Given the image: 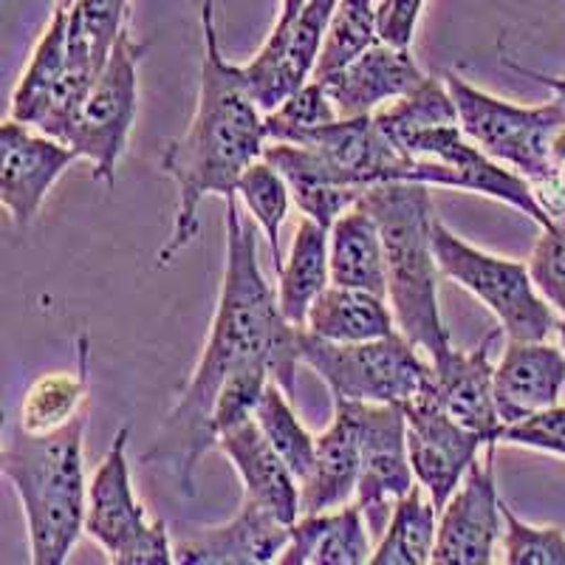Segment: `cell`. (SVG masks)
Listing matches in <instances>:
<instances>
[{
  "label": "cell",
  "mask_w": 565,
  "mask_h": 565,
  "mask_svg": "<svg viewBox=\"0 0 565 565\" xmlns=\"http://www.w3.org/2000/svg\"><path fill=\"white\" fill-rule=\"evenodd\" d=\"M226 266L218 306L212 315L210 337L201 351L199 365L181 387L173 411L159 427L153 447L141 461L173 469L175 483L186 498L195 494V469L210 450L212 405L221 385L232 373L252 365L269 367L271 380L282 391L297 393L300 362V328L286 320L277 289L266 280L257 260V235L244 221L238 193L226 195Z\"/></svg>",
  "instance_id": "1"
},
{
  "label": "cell",
  "mask_w": 565,
  "mask_h": 565,
  "mask_svg": "<svg viewBox=\"0 0 565 565\" xmlns=\"http://www.w3.org/2000/svg\"><path fill=\"white\" fill-rule=\"evenodd\" d=\"M201 60L199 103L195 114L179 139L168 141L159 170L179 190L173 230L156 255V266L164 269L199 238L201 204L210 195H232L238 181L257 159H264L269 145L266 114L252 97L244 65L224 57L215 26V0L201 7Z\"/></svg>",
  "instance_id": "2"
},
{
  "label": "cell",
  "mask_w": 565,
  "mask_h": 565,
  "mask_svg": "<svg viewBox=\"0 0 565 565\" xmlns=\"http://www.w3.org/2000/svg\"><path fill=\"white\" fill-rule=\"evenodd\" d=\"M0 469L18 492L34 565H63L85 534V416L45 436L14 427L0 452Z\"/></svg>",
  "instance_id": "3"
},
{
  "label": "cell",
  "mask_w": 565,
  "mask_h": 565,
  "mask_svg": "<svg viewBox=\"0 0 565 565\" xmlns=\"http://www.w3.org/2000/svg\"><path fill=\"white\" fill-rule=\"evenodd\" d=\"M356 204L373 212L382 230L387 264V302L398 331L416 342L427 360L450 351V331L438 306V257L433 244V186L422 181H382L367 186Z\"/></svg>",
  "instance_id": "4"
},
{
  "label": "cell",
  "mask_w": 565,
  "mask_h": 565,
  "mask_svg": "<svg viewBox=\"0 0 565 565\" xmlns=\"http://www.w3.org/2000/svg\"><path fill=\"white\" fill-rule=\"evenodd\" d=\"M444 83L452 94L463 134L483 153L526 175L537 190V199L552 212V218L563 215L565 186L559 184L552 156L554 136L565 125L563 105L554 99L546 105H514L476 88L458 77L456 71H444Z\"/></svg>",
  "instance_id": "5"
},
{
  "label": "cell",
  "mask_w": 565,
  "mask_h": 565,
  "mask_svg": "<svg viewBox=\"0 0 565 565\" xmlns=\"http://www.w3.org/2000/svg\"><path fill=\"white\" fill-rule=\"evenodd\" d=\"M300 362L331 398L405 407L433 376V362L402 331L367 342H328L300 328Z\"/></svg>",
  "instance_id": "6"
},
{
  "label": "cell",
  "mask_w": 565,
  "mask_h": 565,
  "mask_svg": "<svg viewBox=\"0 0 565 565\" xmlns=\"http://www.w3.org/2000/svg\"><path fill=\"white\" fill-rule=\"evenodd\" d=\"M433 244L441 275L481 300L498 317L507 340H546L557 331V309L537 291L529 264L478 249L438 218Z\"/></svg>",
  "instance_id": "7"
},
{
  "label": "cell",
  "mask_w": 565,
  "mask_h": 565,
  "mask_svg": "<svg viewBox=\"0 0 565 565\" xmlns=\"http://www.w3.org/2000/svg\"><path fill=\"white\" fill-rule=\"evenodd\" d=\"M398 153L411 159L402 181H422L430 186H450L472 195L501 201L521 215H529L540 230L554 224L552 212L537 199L532 181L507 168L461 130V125H441L405 136L396 145Z\"/></svg>",
  "instance_id": "8"
},
{
  "label": "cell",
  "mask_w": 565,
  "mask_h": 565,
  "mask_svg": "<svg viewBox=\"0 0 565 565\" xmlns=\"http://www.w3.org/2000/svg\"><path fill=\"white\" fill-rule=\"evenodd\" d=\"M141 57H145V45L136 43L130 29L125 26L108 63L103 65L79 108L57 136L79 159L90 161V179L97 184H114L116 164L128 150L136 108H139Z\"/></svg>",
  "instance_id": "9"
},
{
  "label": "cell",
  "mask_w": 565,
  "mask_h": 565,
  "mask_svg": "<svg viewBox=\"0 0 565 565\" xmlns=\"http://www.w3.org/2000/svg\"><path fill=\"white\" fill-rule=\"evenodd\" d=\"M128 441L130 430L122 427L90 478L85 534L97 540L116 565H170L175 563V554L168 526L159 518H150L136 498Z\"/></svg>",
  "instance_id": "10"
},
{
  "label": "cell",
  "mask_w": 565,
  "mask_h": 565,
  "mask_svg": "<svg viewBox=\"0 0 565 565\" xmlns=\"http://www.w3.org/2000/svg\"><path fill=\"white\" fill-rule=\"evenodd\" d=\"M334 413L351 424L360 444V487L353 503L365 514L373 540L385 532L398 498H405L416 483L407 452V416L402 405H376V402H348L331 398Z\"/></svg>",
  "instance_id": "11"
},
{
  "label": "cell",
  "mask_w": 565,
  "mask_h": 565,
  "mask_svg": "<svg viewBox=\"0 0 565 565\" xmlns=\"http://www.w3.org/2000/svg\"><path fill=\"white\" fill-rule=\"evenodd\" d=\"M407 416V452L416 481L430 492L438 512L461 487L469 467L478 461V452L489 444L481 433L469 430L450 416L436 391V376L405 405Z\"/></svg>",
  "instance_id": "12"
},
{
  "label": "cell",
  "mask_w": 565,
  "mask_h": 565,
  "mask_svg": "<svg viewBox=\"0 0 565 565\" xmlns=\"http://www.w3.org/2000/svg\"><path fill=\"white\" fill-rule=\"evenodd\" d=\"M494 450L498 444H489L483 461L478 458L469 467L461 487L438 512V534L433 548L436 565L494 563L498 540H503V501L494 481Z\"/></svg>",
  "instance_id": "13"
},
{
  "label": "cell",
  "mask_w": 565,
  "mask_h": 565,
  "mask_svg": "<svg viewBox=\"0 0 565 565\" xmlns=\"http://www.w3.org/2000/svg\"><path fill=\"white\" fill-rule=\"evenodd\" d=\"M340 0H306L295 20L275 23L260 52L244 65L246 83L260 110L269 114L297 88L315 79L320 45Z\"/></svg>",
  "instance_id": "14"
},
{
  "label": "cell",
  "mask_w": 565,
  "mask_h": 565,
  "mask_svg": "<svg viewBox=\"0 0 565 565\" xmlns=\"http://www.w3.org/2000/svg\"><path fill=\"white\" fill-rule=\"evenodd\" d=\"M130 0H74L68 9V71L38 130L57 139L83 97L108 63L116 40L128 26Z\"/></svg>",
  "instance_id": "15"
},
{
  "label": "cell",
  "mask_w": 565,
  "mask_h": 565,
  "mask_svg": "<svg viewBox=\"0 0 565 565\" xmlns=\"http://www.w3.org/2000/svg\"><path fill=\"white\" fill-rule=\"evenodd\" d=\"M79 156L54 136L9 116L0 125V201L18 226L38 218L45 195Z\"/></svg>",
  "instance_id": "16"
},
{
  "label": "cell",
  "mask_w": 565,
  "mask_h": 565,
  "mask_svg": "<svg viewBox=\"0 0 565 565\" xmlns=\"http://www.w3.org/2000/svg\"><path fill=\"white\" fill-rule=\"evenodd\" d=\"M289 540V523L252 498H244L230 521L179 540L173 554L179 565H269L280 563Z\"/></svg>",
  "instance_id": "17"
},
{
  "label": "cell",
  "mask_w": 565,
  "mask_h": 565,
  "mask_svg": "<svg viewBox=\"0 0 565 565\" xmlns=\"http://www.w3.org/2000/svg\"><path fill=\"white\" fill-rule=\"evenodd\" d=\"M424 79L427 74L416 63L411 49H398L380 40L353 63L328 74L320 83L326 85L337 114L351 119V116H373L385 105L413 94L418 85H424Z\"/></svg>",
  "instance_id": "18"
},
{
  "label": "cell",
  "mask_w": 565,
  "mask_h": 565,
  "mask_svg": "<svg viewBox=\"0 0 565 565\" xmlns=\"http://www.w3.org/2000/svg\"><path fill=\"white\" fill-rule=\"evenodd\" d=\"M494 342H498V328H492L472 351L452 345L450 351H444L430 362L436 391L450 416L469 430L481 433L487 441L501 444L507 424L494 402Z\"/></svg>",
  "instance_id": "19"
},
{
  "label": "cell",
  "mask_w": 565,
  "mask_h": 565,
  "mask_svg": "<svg viewBox=\"0 0 565 565\" xmlns=\"http://www.w3.org/2000/svg\"><path fill=\"white\" fill-rule=\"evenodd\" d=\"M563 387V348L546 340H507L494 365V402L507 427L557 405Z\"/></svg>",
  "instance_id": "20"
},
{
  "label": "cell",
  "mask_w": 565,
  "mask_h": 565,
  "mask_svg": "<svg viewBox=\"0 0 565 565\" xmlns=\"http://www.w3.org/2000/svg\"><path fill=\"white\" fill-rule=\"evenodd\" d=\"M215 450L224 452L226 461L235 467L244 483V498L269 509L289 526L300 518V481L257 427L255 418L226 430L215 444Z\"/></svg>",
  "instance_id": "21"
},
{
  "label": "cell",
  "mask_w": 565,
  "mask_h": 565,
  "mask_svg": "<svg viewBox=\"0 0 565 565\" xmlns=\"http://www.w3.org/2000/svg\"><path fill=\"white\" fill-rule=\"evenodd\" d=\"M376 540L356 503L328 512L300 514L291 523V540L280 565H365Z\"/></svg>",
  "instance_id": "22"
},
{
  "label": "cell",
  "mask_w": 565,
  "mask_h": 565,
  "mask_svg": "<svg viewBox=\"0 0 565 565\" xmlns=\"http://www.w3.org/2000/svg\"><path fill=\"white\" fill-rule=\"evenodd\" d=\"M331 282L387 297V264L382 230L362 204L345 210L328 226Z\"/></svg>",
  "instance_id": "23"
},
{
  "label": "cell",
  "mask_w": 565,
  "mask_h": 565,
  "mask_svg": "<svg viewBox=\"0 0 565 565\" xmlns=\"http://www.w3.org/2000/svg\"><path fill=\"white\" fill-rule=\"evenodd\" d=\"M360 444L351 424L334 413V422L317 436V458L306 481L300 483L302 514L328 512L353 503L360 487Z\"/></svg>",
  "instance_id": "24"
},
{
  "label": "cell",
  "mask_w": 565,
  "mask_h": 565,
  "mask_svg": "<svg viewBox=\"0 0 565 565\" xmlns=\"http://www.w3.org/2000/svg\"><path fill=\"white\" fill-rule=\"evenodd\" d=\"M302 328L328 342H367L398 331L387 297L337 282L317 297Z\"/></svg>",
  "instance_id": "25"
},
{
  "label": "cell",
  "mask_w": 565,
  "mask_h": 565,
  "mask_svg": "<svg viewBox=\"0 0 565 565\" xmlns=\"http://www.w3.org/2000/svg\"><path fill=\"white\" fill-rule=\"evenodd\" d=\"M331 286V260H328V226L302 215L291 238L289 257L277 269V302L286 320L297 328L306 326L317 297Z\"/></svg>",
  "instance_id": "26"
},
{
  "label": "cell",
  "mask_w": 565,
  "mask_h": 565,
  "mask_svg": "<svg viewBox=\"0 0 565 565\" xmlns=\"http://www.w3.org/2000/svg\"><path fill=\"white\" fill-rule=\"evenodd\" d=\"M88 362H90V342L88 337L77 340V371H57L43 373L29 385L23 393L18 411V427L32 436H45L65 424H71L85 405L88 396Z\"/></svg>",
  "instance_id": "27"
},
{
  "label": "cell",
  "mask_w": 565,
  "mask_h": 565,
  "mask_svg": "<svg viewBox=\"0 0 565 565\" xmlns=\"http://www.w3.org/2000/svg\"><path fill=\"white\" fill-rule=\"evenodd\" d=\"M65 71H68V9L54 7L52 23L45 26L43 38L38 40L32 57H29L26 71L20 74L9 116L38 128L60 83L65 79Z\"/></svg>",
  "instance_id": "28"
},
{
  "label": "cell",
  "mask_w": 565,
  "mask_h": 565,
  "mask_svg": "<svg viewBox=\"0 0 565 565\" xmlns=\"http://www.w3.org/2000/svg\"><path fill=\"white\" fill-rule=\"evenodd\" d=\"M438 534V507L422 483H413L398 498L385 532L376 540L371 565H427L433 563Z\"/></svg>",
  "instance_id": "29"
},
{
  "label": "cell",
  "mask_w": 565,
  "mask_h": 565,
  "mask_svg": "<svg viewBox=\"0 0 565 565\" xmlns=\"http://www.w3.org/2000/svg\"><path fill=\"white\" fill-rule=\"evenodd\" d=\"M376 43H380V0H340L322 38L315 79L345 68Z\"/></svg>",
  "instance_id": "30"
},
{
  "label": "cell",
  "mask_w": 565,
  "mask_h": 565,
  "mask_svg": "<svg viewBox=\"0 0 565 565\" xmlns=\"http://www.w3.org/2000/svg\"><path fill=\"white\" fill-rule=\"evenodd\" d=\"M238 201L246 212L252 215L260 230H264L266 241L271 249V264L275 269L282 266V252H280V230L289 218L291 210V186L286 175L266 159H257L238 181Z\"/></svg>",
  "instance_id": "31"
},
{
  "label": "cell",
  "mask_w": 565,
  "mask_h": 565,
  "mask_svg": "<svg viewBox=\"0 0 565 565\" xmlns=\"http://www.w3.org/2000/svg\"><path fill=\"white\" fill-rule=\"evenodd\" d=\"M373 122L387 136L393 148L405 136L418 134L427 128H441V125H458V108L452 103V94L447 83L436 77H427L413 94L385 105L373 114Z\"/></svg>",
  "instance_id": "32"
},
{
  "label": "cell",
  "mask_w": 565,
  "mask_h": 565,
  "mask_svg": "<svg viewBox=\"0 0 565 565\" xmlns=\"http://www.w3.org/2000/svg\"><path fill=\"white\" fill-rule=\"evenodd\" d=\"M289 393L282 391L275 380L266 387L264 398L255 411L257 427L264 430V436L269 438L271 447L282 456V461L289 463L291 472L297 476V481H306V476L315 467L317 458V436H311L302 422L297 418L295 407L289 402Z\"/></svg>",
  "instance_id": "33"
},
{
  "label": "cell",
  "mask_w": 565,
  "mask_h": 565,
  "mask_svg": "<svg viewBox=\"0 0 565 565\" xmlns=\"http://www.w3.org/2000/svg\"><path fill=\"white\" fill-rule=\"evenodd\" d=\"M337 119L340 114L328 97L326 85L320 79H309L289 99H282L275 110L266 114V134H269V141H297L300 136Z\"/></svg>",
  "instance_id": "34"
},
{
  "label": "cell",
  "mask_w": 565,
  "mask_h": 565,
  "mask_svg": "<svg viewBox=\"0 0 565 565\" xmlns=\"http://www.w3.org/2000/svg\"><path fill=\"white\" fill-rule=\"evenodd\" d=\"M503 563L565 565V532L557 526H532L503 503Z\"/></svg>",
  "instance_id": "35"
},
{
  "label": "cell",
  "mask_w": 565,
  "mask_h": 565,
  "mask_svg": "<svg viewBox=\"0 0 565 565\" xmlns=\"http://www.w3.org/2000/svg\"><path fill=\"white\" fill-rule=\"evenodd\" d=\"M269 382V367L252 365L238 373H232L230 380L221 385L218 396H215V405H212V436H215V444H218V438L226 430L255 418V411L260 405V398H264Z\"/></svg>",
  "instance_id": "36"
},
{
  "label": "cell",
  "mask_w": 565,
  "mask_h": 565,
  "mask_svg": "<svg viewBox=\"0 0 565 565\" xmlns=\"http://www.w3.org/2000/svg\"><path fill=\"white\" fill-rule=\"evenodd\" d=\"M529 271L540 295L552 302L557 315H565V212L548 230H540L529 257Z\"/></svg>",
  "instance_id": "37"
},
{
  "label": "cell",
  "mask_w": 565,
  "mask_h": 565,
  "mask_svg": "<svg viewBox=\"0 0 565 565\" xmlns=\"http://www.w3.org/2000/svg\"><path fill=\"white\" fill-rule=\"evenodd\" d=\"M501 444H514V447L565 458V407L554 405L548 411L523 418V422L509 424Z\"/></svg>",
  "instance_id": "38"
},
{
  "label": "cell",
  "mask_w": 565,
  "mask_h": 565,
  "mask_svg": "<svg viewBox=\"0 0 565 565\" xmlns=\"http://www.w3.org/2000/svg\"><path fill=\"white\" fill-rule=\"evenodd\" d=\"M427 0H380V40L411 49Z\"/></svg>",
  "instance_id": "39"
},
{
  "label": "cell",
  "mask_w": 565,
  "mask_h": 565,
  "mask_svg": "<svg viewBox=\"0 0 565 565\" xmlns=\"http://www.w3.org/2000/svg\"><path fill=\"white\" fill-rule=\"evenodd\" d=\"M509 68L518 71V74H523V77H532L534 83L546 85V88L552 90V94H554V97H552L554 103L563 105V108H565V77H548V74H540V71L521 68V65H512V63H509Z\"/></svg>",
  "instance_id": "40"
},
{
  "label": "cell",
  "mask_w": 565,
  "mask_h": 565,
  "mask_svg": "<svg viewBox=\"0 0 565 565\" xmlns=\"http://www.w3.org/2000/svg\"><path fill=\"white\" fill-rule=\"evenodd\" d=\"M552 156H554V168H557V175H559V184L565 186V125L557 130V136H554Z\"/></svg>",
  "instance_id": "41"
},
{
  "label": "cell",
  "mask_w": 565,
  "mask_h": 565,
  "mask_svg": "<svg viewBox=\"0 0 565 565\" xmlns=\"http://www.w3.org/2000/svg\"><path fill=\"white\" fill-rule=\"evenodd\" d=\"M302 3L306 0H280V14H277L275 23H289V20H295L300 14Z\"/></svg>",
  "instance_id": "42"
},
{
  "label": "cell",
  "mask_w": 565,
  "mask_h": 565,
  "mask_svg": "<svg viewBox=\"0 0 565 565\" xmlns=\"http://www.w3.org/2000/svg\"><path fill=\"white\" fill-rule=\"evenodd\" d=\"M557 334H559V348L565 351V315L559 317V322H557Z\"/></svg>",
  "instance_id": "43"
}]
</instances>
